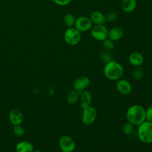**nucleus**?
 Masks as SVG:
<instances>
[{
    "mask_svg": "<svg viewBox=\"0 0 152 152\" xmlns=\"http://www.w3.org/2000/svg\"><path fill=\"white\" fill-rule=\"evenodd\" d=\"M126 118L127 122L138 126L145 121V109L139 104L132 105L126 112Z\"/></svg>",
    "mask_w": 152,
    "mask_h": 152,
    "instance_id": "nucleus-1",
    "label": "nucleus"
},
{
    "mask_svg": "<svg viewBox=\"0 0 152 152\" xmlns=\"http://www.w3.org/2000/svg\"><path fill=\"white\" fill-rule=\"evenodd\" d=\"M103 73L107 79L112 81H118L122 78L124 74V69L121 64L112 60L105 64Z\"/></svg>",
    "mask_w": 152,
    "mask_h": 152,
    "instance_id": "nucleus-2",
    "label": "nucleus"
},
{
    "mask_svg": "<svg viewBox=\"0 0 152 152\" xmlns=\"http://www.w3.org/2000/svg\"><path fill=\"white\" fill-rule=\"evenodd\" d=\"M138 139L143 143H152V122L145 121L138 125L137 130Z\"/></svg>",
    "mask_w": 152,
    "mask_h": 152,
    "instance_id": "nucleus-3",
    "label": "nucleus"
},
{
    "mask_svg": "<svg viewBox=\"0 0 152 152\" xmlns=\"http://www.w3.org/2000/svg\"><path fill=\"white\" fill-rule=\"evenodd\" d=\"M64 38L65 42L69 45L74 46L77 45L81 40V32L74 27L68 28L64 33Z\"/></svg>",
    "mask_w": 152,
    "mask_h": 152,
    "instance_id": "nucleus-4",
    "label": "nucleus"
},
{
    "mask_svg": "<svg viewBox=\"0 0 152 152\" xmlns=\"http://www.w3.org/2000/svg\"><path fill=\"white\" fill-rule=\"evenodd\" d=\"M97 116L96 109L90 105L83 109L81 121L83 124L86 126L92 125L96 121Z\"/></svg>",
    "mask_w": 152,
    "mask_h": 152,
    "instance_id": "nucleus-5",
    "label": "nucleus"
},
{
    "mask_svg": "<svg viewBox=\"0 0 152 152\" xmlns=\"http://www.w3.org/2000/svg\"><path fill=\"white\" fill-rule=\"evenodd\" d=\"M108 31L104 25H94L90 29V34L94 39L103 42L108 37Z\"/></svg>",
    "mask_w": 152,
    "mask_h": 152,
    "instance_id": "nucleus-6",
    "label": "nucleus"
},
{
    "mask_svg": "<svg viewBox=\"0 0 152 152\" xmlns=\"http://www.w3.org/2000/svg\"><path fill=\"white\" fill-rule=\"evenodd\" d=\"M59 146L62 152H73L75 148V143L71 137L64 135L59 138Z\"/></svg>",
    "mask_w": 152,
    "mask_h": 152,
    "instance_id": "nucleus-7",
    "label": "nucleus"
},
{
    "mask_svg": "<svg viewBox=\"0 0 152 152\" xmlns=\"http://www.w3.org/2000/svg\"><path fill=\"white\" fill-rule=\"evenodd\" d=\"M93 23L90 18L86 16H81L75 19L74 27L80 32H86L90 30Z\"/></svg>",
    "mask_w": 152,
    "mask_h": 152,
    "instance_id": "nucleus-8",
    "label": "nucleus"
},
{
    "mask_svg": "<svg viewBox=\"0 0 152 152\" xmlns=\"http://www.w3.org/2000/svg\"><path fill=\"white\" fill-rule=\"evenodd\" d=\"M90 84V80L87 76H80L76 78L72 84L74 90L77 91L78 94L81 91L87 90Z\"/></svg>",
    "mask_w": 152,
    "mask_h": 152,
    "instance_id": "nucleus-9",
    "label": "nucleus"
},
{
    "mask_svg": "<svg viewBox=\"0 0 152 152\" xmlns=\"http://www.w3.org/2000/svg\"><path fill=\"white\" fill-rule=\"evenodd\" d=\"M117 91L122 95H128L131 93L132 86L129 81L121 78L118 80L116 84Z\"/></svg>",
    "mask_w": 152,
    "mask_h": 152,
    "instance_id": "nucleus-10",
    "label": "nucleus"
},
{
    "mask_svg": "<svg viewBox=\"0 0 152 152\" xmlns=\"http://www.w3.org/2000/svg\"><path fill=\"white\" fill-rule=\"evenodd\" d=\"M23 118V113L17 109H13L9 113V119L13 126L21 125Z\"/></svg>",
    "mask_w": 152,
    "mask_h": 152,
    "instance_id": "nucleus-11",
    "label": "nucleus"
},
{
    "mask_svg": "<svg viewBox=\"0 0 152 152\" xmlns=\"http://www.w3.org/2000/svg\"><path fill=\"white\" fill-rule=\"evenodd\" d=\"M79 98L80 99V106L82 109L90 106L92 102L91 93L87 90L81 91L79 94Z\"/></svg>",
    "mask_w": 152,
    "mask_h": 152,
    "instance_id": "nucleus-12",
    "label": "nucleus"
},
{
    "mask_svg": "<svg viewBox=\"0 0 152 152\" xmlns=\"http://www.w3.org/2000/svg\"><path fill=\"white\" fill-rule=\"evenodd\" d=\"M129 62L134 66H141L144 61V57L141 53L138 52H134L129 56Z\"/></svg>",
    "mask_w": 152,
    "mask_h": 152,
    "instance_id": "nucleus-13",
    "label": "nucleus"
},
{
    "mask_svg": "<svg viewBox=\"0 0 152 152\" xmlns=\"http://www.w3.org/2000/svg\"><path fill=\"white\" fill-rule=\"evenodd\" d=\"M124 30L119 27H114L108 31V38L115 42L120 40L124 36Z\"/></svg>",
    "mask_w": 152,
    "mask_h": 152,
    "instance_id": "nucleus-14",
    "label": "nucleus"
},
{
    "mask_svg": "<svg viewBox=\"0 0 152 152\" xmlns=\"http://www.w3.org/2000/svg\"><path fill=\"white\" fill-rule=\"evenodd\" d=\"M90 18L94 25H104L106 21L105 15L102 12L98 11L91 12Z\"/></svg>",
    "mask_w": 152,
    "mask_h": 152,
    "instance_id": "nucleus-15",
    "label": "nucleus"
},
{
    "mask_svg": "<svg viewBox=\"0 0 152 152\" xmlns=\"http://www.w3.org/2000/svg\"><path fill=\"white\" fill-rule=\"evenodd\" d=\"M15 150L16 152H32L34 150V147L30 142L22 141L17 144Z\"/></svg>",
    "mask_w": 152,
    "mask_h": 152,
    "instance_id": "nucleus-16",
    "label": "nucleus"
},
{
    "mask_svg": "<svg viewBox=\"0 0 152 152\" xmlns=\"http://www.w3.org/2000/svg\"><path fill=\"white\" fill-rule=\"evenodd\" d=\"M137 2L136 0H122L121 2V8L125 12H131L137 7Z\"/></svg>",
    "mask_w": 152,
    "mask_h": 152,
    "instance_id": "nucleus-17",
    "label": "nucleus"
},
{
    "mask_svg": "<svg viewBox=\"0 0 152 152\" xmlns=\"http://www.w3.org/2000/svg\"><path fill=\"white\" fill-rule=\"evenodd\" d=\"M79 99V94L75 90H71L68 93L66 97V102L69 104H75Z\"/></svg>",
    "mask_w": 152,
    "mask_h": 152,
    "instance_id": "nucleus-18",
    "label": "nucleus"
},
{
    "mask_svg": "<svg viewBox=\"0 0 152 152\" xmlns=\"http://www.w3.org/2000/svg\"><path fill=\"white\" fill-rule=\"evenodd\" d=\"M75 17L72 14H66L63 19V21L65 26L68 28L72 27L74 26V24L75 22Z\"/></svg>",
    "mask_w": 152,
    "mask_h": 152,
    "instance_id": "nucleus-19",
    "label": "nucleus"
},
{
    "mask_svg": "<svg viewBox=\"0 0 152 152\" xmlns=\"http://www.w3.org/2000/svg\"><path fill=\"white\" fill-rule=\"evenodd\" d=\"M134 125L128 122L125 123L122 126V132L125 135H131L134 131Z\"/></svg>",
    "mask_w": 152,
    "mask_h": 152,
    "instance_id": "nucleus-20",
    "label": "nucleus"
},
{
    "mask_svg": "<svg viewBox=\"0 0 152 152\" xmlns=\"http://www.w3.org/2000/svg\"><path fill=\"white\" fill-rule=\"evenodd\" d=\"M144 74V71L143 69L141 67L138 66V67H136V68L133 71L132 75L134 80H140L143 77Z\"/></svg>",
    "mask_w": 152,
    "mask_h": 152,
    "instance_id": "nucleus-21",
    "label": "nucleus"
},
{
    "mask_svg": "<svg viewBox=\"0 0 152 152\" xmlns=\"http://www.w3.org/2000/svg\"><path fill=\"white\" fill-rule=\"evenodd\" d=\"M12 131H13L14 134L17 137H19L23 136L25 133V130H24V128L22 126H21L20 125H14L12 128Z\"/></svg>",
    "mask_w": 152,
    "mask_h": 152,
    "instance_id": "nucleus-22",
    "label": "nucleus"
},
{
    "mask_svg": "<svg viewBox=\"0 0 152 152\" xmlns=\"http://www.w3.org/2000/svg\"><path fill=\"white\" fill-rule=\"evenodd\" d=\"M103 45L104 48L107 50L113 49L115 46L114 42L108 37L103 41Z\"/></svg>",
    "mask_w": 152,
    "mask_h": 152,
    "instance_id": "nucleus-23",
    "label": "nucleus"
},
{
    "mask_svg": "<svg viewBox=\"0 0 152 152\" xmlns=\"http://www.w3.org/2000/svg\"><path fill=\"white\" fill-rule=\"evenodd\" d=\"M106 20L108 22H113L116 20L118 18V14L114 11H111L108 12L106 15Z\"/></svg>",
    "mask_w": 152,
    "mask_h": 152,
    "instance_id": "nucleus-24",
    "label": "nucleus"
},
{
    "mask_svg": "<svg viewBox=\"0 0 152 152\" xmlns=\"http://www.w3.org/2000/svg\"><path fill=\"white\" fill-rule=\"evenodd\" d=\"M100 59L101 60L104 62L105 64L112 61V56L106 50L103 51V52L101 53L100 54Z\"/></svg>",
    "mask_w": 152,
    "mask_h": 152,
    "instance_id": "nucleus-25",
    "label": "nucleus"
},
{
    "mask_svg": "<svg viewBox=\"0 0 152 152\" xmlns=\"http://www.w3.org/2000/svg\"><path fill=\"white\" fill-rule=\"evenodd\" d=\"M145 120L152 122V106L145 109Z\"/></svg>",
    "mask_w": 152,
    "mask_h": 152,
    "instance_id": "nucleus-26",
    "label": "nucleus"
},
{
    "mask_svg": "<svg viewBox=\"0 0 152 152\" xmlns=\"http://www.w3.org/2000/svg\"><path fill=\"white\" fill-rule=\"evenodd\" d=\"M56 4L60 6H65L68 5L72 0H52Z\"/></svg>",
    "mask_w": 152,
    "mask_h": 152,
    "instance_id": "nucleus-27",
    "label": "nucleus"
},
{
    "mask_svg": "<svg viewBox=\"0 0 152 152\" xmlns=\"http://www.w3.org/2000/svg\"><path fill=\"white\" fill-rule=\"evenodd\" d=\"M32 152H42V151L41 150H34Z\"/></svg>",
    "mask_w": 152,
    "mask_h": 152,
    "instance_id": "nucleus-28",
    "label": "nucleus"
},
{
    "mask_svg": "<svg viewBox=\"0 0 152 152\" xmlns=\"http://www.w3.org/2000/svg\"><path fill=\"white\" fill-rule=\"evenodd\" d=\"M58 152H62V151H58Z\"/></svg>",
    "mask_w": 152,
    "mask_h": 152,
    "instance_id": "nucleus-29",
    "label": "nucleus"
},
{
    "mask_svg": "<svg viewBox=\"0 0 152 152\" xmlns=\"http://www.w3.org/2000/svg\"><path fill=\"white\" fill-rule=\"evenodd\" d=\"M0 152H1V151H0Z\"/></svg>",
    "mask_w": 152,
    "mask_h": 152,
    "instance_id": "nucleus-30",
    "label": "nucleus"
}]
</instances>
